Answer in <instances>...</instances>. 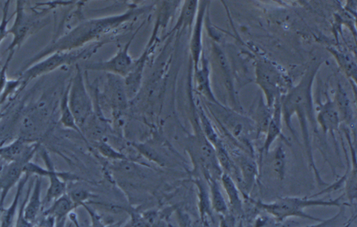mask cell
I'll return each mask as SVG.
<instances>
[{"instance_id": "1", "label": "cell", "mask_w": 357, "mask_h": 227, "mask_svg": "<svg viewBox=\"0 0 357 227\" xmlns=\"http://www.w3.org/2000/svg\"><path fill=\"white\" fill-rule=\"evenodd\" d=\"M149 9V6L130 8L119 15L82 22L67 33L53 38L40 51L26 60L19 72H22L31 65L54 52L71 51L83 47L86 44H90L91 42H94V40L101 35L111 31L136 17H139Z\"/></svg>"}, {"instance_id": "2", "label": "cell", "mask_w": 357, "mask_h": 227, "mask_svg": "<svg viewBox=\"0 0 357 227\" xmlns=\"http://www.w3.org/2000/svg\"><path fill=\"white\" fill-rule=\"evenodd\" d=\"M317 70V67L309 70L295 87L284 94L280 98V106L282 118L295 137L296 134L291 120L294 114L297 116L310 166L314 172L317 184L324 186L326 183L321 178L314 160L309 129L311 126L315 131L317 127L312 94V86Z\"/></svg>"}, {"instance_id": "3", "label": "cell", "mask_w": 357, "mask_h": 227, "mask_svg": "<svg viewBox=\"0 0 357 227\" xmlns=\"http://www.w3.org/2000/svg\"><path fill=\"white\" fill-rule=\"evenodd\" d=\"M343 196L341 195L335 199L331 200L314 198L310 196H285L271 203L253 200L252 201L259 208L262 209L278 221H284L289 217H300L316 221H324L320 218L305 213V210L314 206L341 207Z\"/></svg>"}, {"instance_id": "4", "label": "cell", "mask_w": 357, "mask_h": 227, "mask_svg": "<svg viewBox=\"0 0 357 227\" xmlns=\"http://www.w3.org/2000/svg\"><path fill=\"white\" fill-rule=\"evenodd\" d=\"M102 45V42H96L77 49L54 52L22 72H18L17 77L26 85L30 81L53 72L62 66L90 57Z\"/></svg>"}, {"instance_id": "5", "label": "cell", "mask_w": 357, "mask_h": 227, "mask_svg": "<svg viewBox=\"0 0 357 227\" xmlns=\"http://www.w3.org/2000/svg\"><path fill=\"white\" fill-rule=\"evenodd\" d=\"M38 151L45 164V168L31 161L25 165L24 172L30 176L48 178L49 185L42 200V210H43L53 201L66 193L67 181L77 180L78 178L73 173L56 170L47 150L40 147Z\"/></svg>"}, {"instance_id": "6", "label": "cell", "mask_w": 357, "mask_h": 227, "mask_svg": "<svg viewBox=\"0 0 357 227\" xmlns=\"http://www.w3.org/2000/svg\"><path fill=\"white\" fill-rule=\"evenodd\" d=\"M50 9L45 8L27 11L25 1H17L13 13L14 20L8 31V33L13 36V40L6 51L15 52L16 49H19L33 33L45 26L46 22L43 17Z\"/></svg>"}, {"instance_id": "7", "label": "cell", "mask_w": 357, "mask_h": 227, "mask_svg": "<svg viewBox=\"0 0 357 227\" xmlns=\"http://www.w3.org/2000/svg\"><path fill=\"white\" fill-rule=\"evenodd\" d=\"M76 66L75 74L68 84V104L76 124L82 132V130L93 116V105L82 70L79 65Z\"/></svg>"}, {"instance_id": "8", "label": "cell", "mask_w": 357, "mask_h": 227, "mask_svg": "<svg viewBox=\"0 0 357 227\" xmlns=\"http://www.w3.org/2000/svg\"><path fill=\"white\" fill-rule=\"evenodd\" d=\"M211 104L222 127L236 140L248 144L250 137L253 135L257 136L255 124L252 119L241 115L238 111L231 110L221 104Z\"/></svg>"}, {"instance_id": "9", "label": "cell", "mask_w": 357, "mask_h": 227, "mask_svg": "<svg viewBox=\"0 0 357 227\" xmlns=\"http://www.w3.org/2000/svg\"><path fill=\"white\" fill-rule=\"evenodd\" d=\"M255 75L256 82L265 95L266 104L272 108L282 97V77L274 65L264 61L257 62Z\"/></svg>"}, {"instance_id": "10", "label": "cell", "mask_w": 357, "mask_h": 227, "mask_svg": "<svg viewBox=\"0 0 357 227\" xmlns=\"http://www.w3.org/2000/svg\"><path fill=\"white\" fill-rule=\"evenodd\" d=\"M133 36L128 42L110 58L96 61L86 64L85 68L92 71H103L111 75H114L124 78L132 70L135 60L129 54V48L134 38Z\"/></svg>"}, {"instance_id": "11", "label": "cell", "mask_w": 357, "mask_h": 227, "mask_svg": "<svg viewBox=\"0 0 357 227\" xmlns=\"http://www.w3.org/2000/svg\"><path fill=\"white\" fill-rule=\"evenodd\" d=\"M40 147V142H26L20 138L0 146V159L6 163L27 159L31 161Z\"/></svg>"}, {"instance_id": "12", "label": "cell", "mask_w": 357, "mask_h": 227, "mask_svg": "<svg viewBox=\"0 0 357 227\" xmlns=\"http://www.w3.org/2000/svg\"><path fill=\"white\" fill-rule=\"evenodd\" d=\"M31 161L20 159L6 163L0 172V210L4 208L5 200L10 190L17 185L24 175L25 165Z\"/></svg>"}, {"instance_id": "13", "label": "cell", "mask_w": 357, "mask_h": 227, "mask_svg": "<svg viewBox=\"0 0 357 227\" xmlns=\"http://www.w3.org/2000/svg\"><path fill=\"white\" fill-rule=\"evenodd\" d=\"M208 3V1H199L197 13L192 26L190 51L194 69L198 67L203 54L202 32Z\"/></svg>"}, {"instance_id": "14", "label": "cell", "mask_w": 357, "mask_h": 227, "mask_svg": "<svg viewBox=\"0 0 357 227\" xmlns=\"http://www.w3.org/2000/svg\"><path fill=\"white\" fill-rule=\"evenodd\" d=\"M236 164L242 180L241 193L248 198L258 175V166L255 161L250 156L236 152L231 155Z\"/></svg>"}, {"instance_id": "15", "label": "cell", "mask_w": 357, "mask_h": 227, "mask_svg": "<svg viewBox=\"0 0 357 227\" xmlns=\"http://www.w3.org/2000/svg\"><path fill=\"white\" fill-rule=\"evenodd\" d=\"M106 91L114 116H120L126 109L128 100L123 78L109 74Z\"/></svg>"}, {"instance_id": "16", "label": "cell", "mask_w": 357, "mask_h": 227, "mask_svg": "<svg viewBox=\"0 0 357 227\" xmlns=\"http://www.w3.org/2000/svg\"><path fill=\"white\" fill-rule=\"evenodd\" d=\"M316 121L326 134L328 132L334 136V132L338 131L341 120L334 101L327 98L324 103L317 108Z\"/></svg>"}, {"instance_id": "17", "label": "cell", "mask_w": 357, "mask_h": 227, "mask_svg": "<svg viewBox=\"0 0 357 227\" xmlns=\"http://www.w3.org/2000/svg\"><path fill=\"white\" fill-rule=\"evenodd\" d=\"M194 72L197 91L206 98L210 103L215 104H220L215 98L211 86L208 62L205 58L204 53L198 67L194 69Z\"/></svg>"}, {"instance_id": "18", "label": "cell", "mask_w": 357, "mask_h": 227, "mask_svg": "<svg viewBox=\"0 0 357 227\" xmlns=\"http://www.w3.org/2000/svg\"><path fill=\"white\" fill-rule=\"evenodd\" d=\"M33 177L32 188L24 207V217L33 224L36 221L43 210V199L41 198L43 178Z\"/></svg>"}, {"instance_id": "19", "label": "cell", "mask_w": 357, "mask_h": 227, "mask_svg": "<svg viewBox=\"0 0 357 227\" xmlns=\"http://www.w3.org/2000/svg\"><path fill=\"white\" fill-rule=\"evenodd\" d=\"M31 176L24 173L17 183V190L10 205L0 210V227H14L15 218L20 207V200L24 188Z\"/></svg>"}, {"instance_id": "20", "label": "cell", "mask_w": 357, "mask_h": 227, "mask_svg": "<svg viewBox=\"0 0 357 227\" xmlns=\"http://www.w3.org/2000/svg\"><path fill=\"white\" fill-rule=\"evenodd\" d=\"M282 120L280 100H279L273 107L272 117L265 133L266 138L263 146V150L265 154L268 152L272 143L276 139L282 136Z\"/></svg>"}, {"instance_id": "21", "label": "cell", "mask_w": 357, "mask_h": 227, "mask_svg": "<svg viewBox=\"0 0 357 227\" xmlns=\"http://www.w3.org/2000/svg\"><path fill=\"white\" fill-rule=\"evenodd\" d=\"M75 208L76 205L66 193L42 210V215L51 216L55 220H61L66 219Z\"/></svg>"}, {"instance_id": "22", "label": "cell", "mask_w": 357, "mask_h": 227, "mask_svg": "<svg viewBox=\"0 0 357 227\" xmlns=\"http://www.w3.org/2000/svg\"><path fill=\"white\" fill-rule=\"evenodd\" d=\"M208 185L211 208L221 216L229 212V206L225 201L218 180L213 178H206Z\"/></svg>"}, {"instance_id": "23", "label": "cell", "mask_w": 357, "mask_h": 227, "mask_svg": "<svg viewBox=\"0 0 357 227\" xmlns=\"http://www.w3.org/2000/svg\"><path fill=\"white\" fill-rule=\"evenodd\" d=\"M198 6V1H183L177 21L169 34L186 28L192 29L197 13Z\"/></svg>"}, {"instance_id": "24", "label": "cell", "mask_w": 357, "mask_h": 227, "mask_svg": "<svg viewBox=\"0 0 357 227\" xmlns=\"http://www.w3.org/2000/svg\"><path fill=\"white\" fill-rule=\"evenodd\" d=\"M220 180L225 191L232 210L240 214L242 212L241 191L234 180L227 173H222Z\"/></svg>"}, {"instance_id": "25", "label": "cell", "mask_w": 357, "mask_h": 227, "mask_svg": "<svg viewBox=\"0 0 357 227\" xmlns=\"http://www.w3.org/2000/svg\"><path fill=\"white\" fill-rule=\"evenodd\" d=\"M59 122L64 127L75 131L83 139H85L82 131L76 124L68 104V85L63 93L59 102Z\"/></svg>"}, {"instance_id": "26", "label": "cell", "mask_w": 357, "mask_h": 227, "mask_svg": "<svg viewBox=\"0 0 357 227\" xmlns=\"http://www.w3.org/2000/svg\"><path fill=\"white\" fill-rule=\"evenodd\" d=\"M214 56L217 61L219 68L220 69L221 74L223 76V80L226 86L228 92L230 94V97L234 104H236L237 101L235 97V92L234 90L233 81L230 73V70L227 58L222 51L218 46H214Z\"/></svg>"}, {"instance_id": "27", "label": "cell", "mask_w": 357, "mask_h": 227, "mask_svg": "<svg viewBox=\"0 0 357 227\" xmlns=\"http://www.w3.org/2000/svg\"><path fill=\"white\" fill-rule=\"evenodd\" d=\"M346 94L344 90L341 88H339L334 102L341 122L343 121L347 125H351L354 118L353 110L350 101Z\"/></svg>"}, {"instance_id": "28", "label": "cell", "mask_w": 357, "mask_h": 227, "mask_svg": "<svg viewBox=\"0 0 357 227\" xmlns=\"http://www.w3.org/2000/svg\"><path fill=\"white\" fill-rule=\"evenodd\" d=\"M336 58L340 66L344 70L349 77L356 79V64L355 61L349 55L339 52L335 49H328Z\"/></svg>"}, {"instance_id": "29", "label": "cell", "mask_w": 357, "mask_h": 227, "mask_svg": "<svg viewBox=\"0 0 357 227\" xmlns=\"http://www.w3.org/2000/svg\"><path fill=\"white\" fill-rule=\"evenodd\" d=\"M272 168L275 175L282 180L285 176L286 172V154L282 143L278 145L275 150Z\"/></svg>"}, {"instance_id": "30", "label": "cell", "mask_w": 357, "mask_h": 227, "mask_svg": "<svg viewBox=\"0 0 357 227\" xmlns=\"http://www.w3.org/2000/svg\"><path fill=\"white\" fill-rule=\"evenodd\" d=\"M99 152L110 159L116 161L127 160L128 158L126 155L116 150L111 145L104 141H99L97 145Z\"/></svg>"}, {"instance_id": "31", "label": "cell", "mask_w": 357, "mask_h": 227, "mask_svg": "<svg viewBox=\"0 0 357 227\" xmlns=\"http://www.w3.org/2000/svg\"><path fill=\"white\" fill-rule=\"evenodd\" d=\"M66 193L77 208L86 203L91 197V194L88 190L80 187L67 188Z\"/></svg>"}, {"instance_id": "32", "label": "cell", "mask_w": 357, "mask_h": 227, "mask_svg": "<svg viewBox=\"0 0 357 227\" xmlns=\"http://www.w3.org/2000/svg\"><path fill=\"white\" fill-rule=\"evenodd\" d=\"M33 181L29 183L24 198L23 199L22 202L20 204V207L14 224V227H34V224L28 221L24 216V207L28 199L29 193L31 190Z\"/></svg>"}, {"instance_id": "33", "label": "cell", "mask_w": 357, "mask_h": 227, "mask_svg": "<svg viewBox=\"0 0 357 227\" xmlns=\"http://www.w3.org/2000/svg\"><path fill=\"white\" fill-rule=\"evenodd\" d=\"M121 227H153L144 212L140 213L135 210L130 212V218Z\"/></svg>"}, {"instance_id": "34", "label": "cell", "mask_w": 357, "mask_h": 227, "mask_svg": "<svg viewBox=\"0 0 357 227\" xmlns=\"http://www.w3.org/2000/svg\"><path fill=\"white\" fill-rule=\"evenodd\" d=\"M10 6V1H5L3 9L2 16L0 20V45L3 40L9 35L8 24L11 18L8 17V9Z\"/></svg>"}, {"instance_id": "35", "label": "cell", "mask_w": 357, "mask_h": 227, "mask_svg": "<svg viewBox=\"0 0 357 227\" xmlns=\"http://www.w3.org/2000/svg\"><path fill=\"white\" fill-rule=\"evenodd\" d=\"M82 207L86 210L90 217L91 224L89 227H109L104 224L99 214L86 203L83 204Z\"/></svg>"}, {"instance_id": "36", "label": "cell", "mask_w": 357, "mask_h": 227, "mask_svg": "<svg viewBox=\"0 0 357 227\" xmlns=\"http://www.w3.org/2000/svg\"><path fill=\"white\" fill-rule=\"evenodd\" d=\"M14 52H8V55L7 56V58L6 60V62L4 63L3 65L0 69V95L1 93L3 92L4 87L8 80L7 78V70L9 65V63H10Z\"/></svg>"}, {"instance_id": "37", "label": "cell", "mask_w": 357, "mask_h": 227, "mask_svg": "<svg viewBox=\"0 0 357 227\" xmlns=\"http://www.w3.org/2000/svg\"><path fill=\"white\" fill-rule=\"evenodd\" d=\"M1 107V106H0ZM5 114L3 113V111H2L1 109H0V120L2 119L4 116Z\"/></svg>"}, {"instance_id": "38", "label": "cell", "mask_w": 357, "mask_h": 227, "mask_svg": "<svg viewBox=\"0 0 357 227\" xmlns=\"http://www.w3.org/2000/svg\"><path fill=\"white\" fill-rule=\"evenodd\" d=\"M34 227H40V226H34Z\"/></svg>"}]
</instances>
